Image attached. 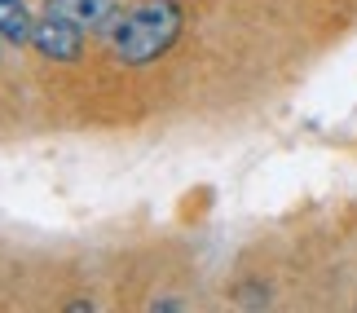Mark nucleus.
<instances>
[{"label":"nucleus","instance_id":"obj_1","mask_svg":"<svg viewBox=\"0 0 357 313\" xmlns=\"http://www.w3.org/2000/svg\"><path fill=\"white\" fill-rule=\"evenodd\" d=\"M181 31H185V9L176 0H142V5L119 13L106 40L123 66H150L181 40Z\"/></svg>","mask_w":357,"mask_h":313},{"label":"nucleus","instance_id":"obj_4","mask_svg":"<svg viewBox=\"0 0 357 313\" xmlns=\"http://www.w3.org/2000/svg\"><path fill=\"white\" fill-rule=\"evenodd\" d=\"M31 31H36V18L26 9V0H0V40L5 45H31Z\"/></svg>","mask_w":357,"mask_h":313},{"label":"nucleus","instance_id":"obj_2","mask_svg":"<svg viewBox=\"0 0 357 313\" xmlns=\"http://www.w3.org/2000/svg\"><path fill=\"white\" fill-rule=\"evenodd\" d=\"M31 49L40 53V58L58 62V66H71L84 58V31H79L75 22L58 18V13H40L36 18V31H31Z\"/></svg>","mask_w":357,"mask_h":313},{"label":"nucleus","instance_id":"obj_3","mask_svg":"<svg viewBox=\"0 0 357 313\" xmlns=\"http://www.w3.org/2000/svg\"><path fill=\"white\" fill-rule=\"evenodd\" d=\"M45 9L66 22H75L84 36H111V26L123 13L119 0H45Z\"/></svg>","mask_w":357,"mask_h":313}]
</instances>
